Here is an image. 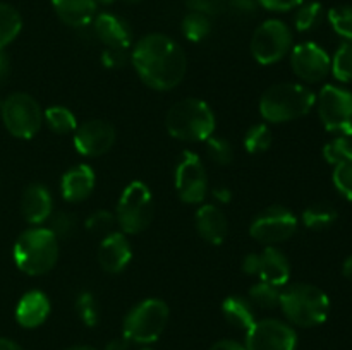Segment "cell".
Listing matches in <instances>:
<instances>
[{"instance_id":"cell-1","label":"cell","mask_w":352,"mask_h":350,"mask_svg":"<svg viewBox=\"0 0 352 350\" xmlns=\"http://www.w3.org/2000/svg\"><path fill=\"white\" fill-rule=\"evenodd\" d=\"M141 81L155 91H168L179 86L188 71V57L170 36L151 33L141 38L131 54Z\"/></svg>"},{"instance_id":"cell-2","label":"cell","mask_w":352,"mask_h":350,"mask_svg":"<svg viewBox=\"0 0 352 350\" xmlns=\"http://www.w3.org/2000/svg\"><path fill=\"white\" fill-rule=\"evenodd\" d=\"M316 103L315 93L299 82H278L260 98V113L267 122L282 124L308 115Z\"/></svg>"},{"instance_id":"cell-3","label":"cell","mask_w":352,"mask_h":350,"mask_svg":"<svg viewBox=\"0 0 352 350\" xmlns=\"http://www.w3.org/2000/svg\"><path fill=\"white\" fill-rule=\"evenodd\" d=\"M278 307L291 325L313 328L329 318L330 299L322 288L311 283H294L282 288Z\"/></svg>"},{"instance_id":"cell-4","label":"cell","mask_w":352,"mask_h":350,"mask_svg":"<svg viewBox=\"0 0 352 350\" xmlns=\"http://www.w3.org/2000/svg\"><path fill=\"white\" fill-rule=\"evenodd\" d=\"M14 263L23 273L40 277L48 273L58 259V239L50 229L33 226L17 237L12 249Z\"/></svg>"},{"instance_id":"cell-5","label":"cell","mask_w":352,"mask_h":350,"mask_svg":"<svg viewBox=\"0 0 352 350\" xmlns=\"http://www.w3.org/2000/svg\"><path fill=\"white\" fill-rule=\"evenodd\" d=\"M215 113L198 98H186L170 106L165 117L168 134L186 143H201L215 132Z\"/></svg>"},{"instance_id":"cell-6","label":"cell","mask_w":352,"mask_h":350,"mask_svg":"<svg viewBox=\"0 0 352 350\" xmlns=\"http://www.w3.org/2000/svg\"><path fill=\"white\" fill-rule=\"evenodd\" d=\"M168 323V305L162 299H144L126 314L122 333L127 340L148 345L160 338Z\"/></svg>"},{"instance_id":"cell-7","label":"cell","mask_w":352,"mask_h":350,"mask_svg":"<svg viewBox=\"0 0 352 350\" xmlns=\"http://www.w3.org/2000/svg\"><path fill=\"white\" fill-rule=\"evenodd\" d=\"M155 215V201L144 182L134 180L126 185L117 205L116 218L124 233H141L150 226Z\"/></svg>"},{"instance_id":"cell-8","label":"cell","mask_w":352,"mask_h":350,"mask_svg":"<svg viewBox=\"0 0 352 350\" xmlns=\"http://www.w3.org/2000/svg\"><path fill=\"white\" fill-rule=\"evenodd\" d=\"M3 126L19 139H31L36 136L43 124V110L40 103L28 93H12L7 96L0 106Z\"/></svg>"},{"instance_id":"cell-9","label":"cell","mask_w":352,"mask_h":350,"mask_svg":"<svg viewBox=\"0 0 352 350\" xmlns=\"http://www.w3.org/2000/svg\"><path fill=\"white\" fill-rule=\"evenodd\" d=\"M292 47V31L284 21L268 19L254 30L251 38V55L261 65L282 60Z\"/></svg>"},{"instance_id":"cell-10","label":"cell","mask_w":352,"mask_h":350,"mask_svg":"<svg viewBox=\"0 0 352 350\" xmlns=\"http://www.w3.org/2000/svg\"><path fill=\"white\" fill-rule=\"evenodd\" d=\"M318 115L327 130L339 136H352V93L340 86L327 84L320 91Z\"/></svg>"},{"instance_id":"cell-11","label":"cell","mask_w":352,"mask_h":350,"mask_svg":"<svg viewBox=\"0 0 352 350\" xmlns=\"http://www.w3.org/2000/svg\"><path fill=\"white\" fill-rule=\"evenodd\" d=\"M298 230V218L289 208L274 205L258 213L250 225V233L254 240L265 246L285 242Z\"/></svg>"},{"instance_id":"cell-12","label":"cell","mask_w":352,"mask_h":350,"mask_svg":"<svg viewBox=\"0 0 352 350\" xmlns=\"http://www.w3.org/2000/svg\"><path fill=\"white\" fill-rule=\"evenodd\" d=\"M175 191L181 201L199 205L208 194V177L203 161L192 151H184L175 167Z\"/></svg>"},{"instance_id":"cell-13","label":"cell","mask_w":352,"mask_h":350,"mask_svg":"<svg viewBox=\"0 0 352 350\" xmlns=\"http://www.w3.org/2000/svg\"><path fill=\"white\" fill-rule=\"evenodd\" d=\"M298 335L280 319H260L246 331V350H296Z\"/></svg>"},{"instance_id":"cell-14","label":"cell","mask_w":352,"mask_h":350,"mask_svg":"<svg viewBox=\"0 0 352 350\" xmlns=\"http://www.w3.org/2000/svg\"><path fill=\"white\" fill-rule=\"evenodd\" d=\"M243 270L248 275H254L261 281L284 287L291 277V264L287 256L275 246H267L263 253L248 254L243 261Z\"/></svg>"},{"instance_id":"cell-15","label":"cell","mask_w":352,"mask_h":350,"mask_svg":"<svg viewBox=\"0 0 352 350\" xmlns=\"http://www.w3.org/2000/svg\"><path fill=\"white\" fill-rule=\"evenodd\" d=\"M291 65L294 74L306 82H320L330 74L332 58L320 45L305 41L292 48Z\"/></svg>"},{"instance_id":"cell-16","label":"cell","mask_w":352,"mask_h":350,"mask_svg":"<svg viewBox=\"0 0 352 350\" xmlns=\"http://www.w3.org/2000/svg\"><path fill=\"white\" fill-rule=\"evenodd\" d=\"M74 148L82 156H102L116 143V129L105 120L93 119L79 124L74 130Z\"/></svg>"},{"instance_id":"cell-17","label":"cell","mask_w":352,"mask_h":350,"mask_svg":"<svg viewBox=\"0 0 352 350\" xmlns=\"http://www.w3.org/2000/svg\"><path fill=\"white\" fill-rule=\"evenodd\" d=\"M93 30L96 38L112 50L127 51L133 45V31L131 26L120 16L113 12L96 14L93 21Z\"/></svg>"},{"instance_id":"cell-18","label":"cell","mask_w":352,"mask_h":350,"mask_svg":"<svg viewBox=\"0 0 352 350\" xmlns=\"http://www.w3.org/2000/svg\"><path fill=\"white\" fill-rule=\"evenodd\" d=\"M133 259V249L124 232H110L100 242L98 263L107 273H120Z\"/></svg>"},{"instance_id":"cell-19","label":"cell","mask_w":352,"mask_h":350,"mask_svg":"<svg viewBox=\"0 0 352 350\" xmlns=\"http://www.w3.org/2000/svg\"><path fill=\"white\" fill-rule=\"evenodd\" d=\"M54 211V198L43 184H31L21 199V213L31 225H41Z\"/></svg>"},{"instance_id":"cell-20","label":"cell","mask_w":352,"mask_h":350,"mask_svg":"<svg viewBox=\"0 0 352 350\" xmlns=\"http://www.w3.org/2000/svg\"><path fill=\"white\" fill-rule=\"evenodd\" d=\"M93 189H95V170L86 163L74 165L62 177V198L69 202L85 201L91 196Z\"/></svg>"},{"instance_id":"cell-21","label":"cell","mask_w":352,"mask_h":350,"mask_svg":"<svg viewBox=\"0 0 352 350\" xmlns=\"http://www.w3.org/2000/svg\"><path fill=\"white\" fill-rule=\"evenodd\" d=\"M196 230L203 240L220 246L229 233V222L219 206L201 205L196 211Z\"/></svg>"},{"instance_id":"cell-22","label":"cell","mask_w":352,"mask_h":350,"mask_svg":"<svg viewBox=\"0 0 352 350\" xmlns=\"http://www.w3.org/2000/svg\"><path fill=\"white\" fill-rule=\"evenodd\" d=\"M52 305L41 290H30L21 297L16 307V321L23 328H38L50 316Z\"/></svg>"},{"instance_id":"cell-23","label":"cell","mask_w":352,"mask_h":350,"mask_svg":"<svg viewBox=\"0 0 352 350\" xmlns=\"http://www.w3.org/2000/svg\"><path fill=\"white\" fill-rule=\"evenodd\" d=\"M55 14L71 27H85L96 17L95 0H52Z\"/></svg>"},{"instance_id":"cell-24","label":"cell","mask_w":352,"mask_h":350,"mask_svg":"<svg viewBox=\"0 0 352 350\" xmlns=\"http://www.w3.org/2000/svg\"><path fill=\"white\" fill-rule=\"evenodd\" d=\"M222 312L229 325H232L237 329H243V331H248L254 325V321H256L251 301L241 297V295L227 297L222 302Z\"/></svg>"},{"instance_id":"cell-25","label":"cell","mask_w":352,"mask_h":350,"mask_svg":"<svg viewBox=\"0 0 352 350\" xmlns=\"http://www.w3.org/2000/svg\"><path fill=\"white\" fill-rule=\"evenodd\" d=\"M23 30V17L10 3L0 2V50L12 43Z\"/></svg>"},{"instance_id":"cell-26","label":"cell","mask_w":352,"mask_h":350,"mask_svg":"<svg viewBox=\"0 0 352 350\" xmlns=\"http://www.w3.org/2000/svg\"><path fill=\"white\" fill-rule=\"evenodd\" d=\"M301 218L305 226H308L309 230H315V232H320V230H325L330 225H333V222L337 220V209L333 206L327 205V202H315V205H309L302 211Z\"/></svg>"},{"instance_id":"cell-27","label":"cell","mask_w":352,"mask_h":350,"mask_svg":"<svg viewBox=\"0 0 352 350\" xmlns=\"http://www.w3.org/2000/svg\"><path fill=\"white\" fill-rule=\"evenodd\" d=\"M43 122L55 134H71L78 129V119L69 108L60 105L50 106L43 112Z\"/></svg>"},{"instance_id":"cell-28","label":"cell","mask_w":352,"mask_h":350,"mask_svg":"<svg viewBox=\"0 0 352 350\" xmlns=\"http://www.w3.org/2000/svg\"><path fill=\"white\" fill-rule=\"evenodd\" d=\"M181 27L182 33H184V36L189 41L198 43V41H203L205 38H208V34L212 33V21H210V16H206V14L191 10L182 19Z\"/></svg>"},{"instance_id":"cell-29","label":"cell","mask_w":352,"mask_h":350,"mask_svg":"<svg viewBox=\"0 0 352 350\" xmlns=\"http://www.w3.org/2000/svg\"><path fill=\"white\" fill-rule=\"evenodd\" d=\"M323 156L330 165L352 163V136H337L323 148Z\"/></svg>"},{"instance_id":"cell-30","label":"cell","mask_w":352,"mask_h":350,"mask_svg":"<svg viewBox=\"0 0 352 350\" xmlns=\"http://www.w3.org/2000/svg\"><path fill=\"white\" fill-rule=\"evenodd\" d=\"M330 72L333 78L340 82H351L352 81V43L351 41H344L339 48H337L336 55L332 58V65H330Z\"/></svg>"},{"instance_id":"cell-31","label":"cell","mask_w":352,"mask_h":350,"mask_svg":"<svg viewBox=\"0 0 352 350\" xmlns=\"http://www.w3.org/2000/svg\"><path fill=\"white\" fill-rule=\"evenodd\" d=\"M280 292L282 287L277 285L267 283V281H258L256 285H253L250 290V301L254 305L263 309H272L278 307V302H280Z\"/></svg>"},{"instance_id":"cell-32","label":"cell","mask_w":352,"mask_h":350,"mask_svg":"<svg viewBox=\"0 0 352 350\" xmlns=\"http://www.w3.org/2000/svg\"><path fill=\"white\" fill-rule=\"evenodd\" d=\"M272 144V132L267 124H254L244 134V148L248 153H265Z\"/></svg>"},{"instance_id":"cell-33","label":"cell","mask_w":352,"mask_h":350,"mask_svg":"<svg viewBox=\"0 0 352 350\" xmlns=\"http://www.w3.org/2000/svg\"><path fill=\"white\" fill-rule=\"evenodd\" d=\"M323 16V7L320 2H305L302 5L298 7V12H296L294 24L296 30L306 33V31H311L313 27H316L322 21Z\"/></svg>"},{"instance_id":"cell-34","label":"cell","mask_w":352,"mask_h":350,"mask_svg":"<svg viewBox=\"0 0 352 350\" xmlns=\"http://www.w3.org/2000/svg\"><path fill=\"white\" fill-rule=\"evenodd\" d=\"M329 21L339 36L352 43V5H339L330 9Z\"/></svg>"},{"instance_id":"cell-35","label":"cell","mask_w":352,"mask_h":350,"mask_svg":"<svg viewBox=\"0 0 352 350\" xmlns=\"http://www.w3.org/2000/svg\"><path fill=\"white\" fill-rule=\"evenodd\" d=\"M76 311H78L79 319L85 323L86 326L93 328L98 325L100 319V309L96 304V299L91 292H81L76 299Z\"/></svg>"},{"instance_id":"cell-36","label":"cell","mask_w":352,"mask_h":350,"mask_svg":"<svg viewBox=\"0 0 352 350\" xmlns=\"http://www.w3.org/2000/svg\"><path fill=\"white\" fill-rule=\"evenodd\" d=\"M116 215L112 211H107V209H98V211L91 213L86 220V230L89 233H95V235H109L110 232L116 226Z\"/></svg>"},{"instance_id":"cell-37","label":"cell","mask_w":352,"mask_h":350,"mask_svg":"<svg viewBox=\"0 0 352 350\" xmlns=\"http://www.w3.org/2000/svg\"><path fill=\"white\" fill-rule=\"evenodd\" d=\"M206 151H208V156L217 165H229L234 160L232 144L227 139H223V137L210 136L206 139Z\"/></svg>"},{"instance_id":"cell-38","label":"cell","mask_w":352,"mask_h":350,"mask_svg":"<svg viewBox=\"0 0 352 350\" xmlns=\"http://www.w3.org/2000/svg\"><path fill=\"white\" fill-rule=\"evenodd\" d=\"M48 220H50V226H48V229L54 232V235L57 237V239H69L71 235H74L78 222H76L72 213L58 211L55 213V215H52Z\"/></svg>"},{"instance_id":"cell-39","label":"cell","mask_w":352,"mask_h":350,"mask_svg":"<svg viewBox=\"0 0 352 350\" xmlns=\"http://www.w3.org/2000/svg\"><path fill=\"white\" fill-rule=\"evenodd\" d=\"M332 180L337 191L352 201V163L333 165Z\"/></svg>"},{"instance_id":"cell-40","label":"cell","mask_w":352,"mask_h":350,"mask_svg":"<svg viewBox=\"0 0 352 350\" xmlns=\"http://www.w3.org/2000/svg\"><path fill=\"white\" fill-rule=\"evenodd\" d=\"M186 5L196 12L215 16L227 9V0H186Z\"/></svg>"},{"instance_id":"cell-41","label":"cell","mask_w":352,"mask_h":350,"mask_svg":"<svg viewBox=\"0 0 352 350\" xmlns=\"http://www.w3.org/2000/svg\"><path fill=\"white\" fill-rule=\"evenodd\" d=\"M305 2H308V0H258V3L263 9L272 10V12H285V10L298 9Z\"/></svg>"},{"instance_id":"cell-42","label":"cell","mask_w":352,"mask_h":350,"mask_svg":"<svg viewBox=\"0 0 352 350\" xmlns=\"http://www.w3.org/2000/svg\"><path fill=\"white\" fill-rule=\"evenodd\" d=\"M127 60V55L124 50H112V48H107L102 54V62L105 67L109 69H117L122 67Z\"/></svg>"},{"instance_id":"cell-43","label":"cell","mask_w":352,"mask_h":350,"mask_svg":"<svg viewBox=\"0 0 352 350\" xmlns=\"http://www.w3.org/2000/svg\"><path fill=\"white\" fill-rule=\"evenodd\" d=\"M258 5H260L258 0H227V7L236 10L237 14H244V16L246 14H253Z\"/></svg>"},{"instance_id":"cell-44","label":"cell","mask_w":352,"mask_h":350,"mask_svg":"<svg viewBox=\"0 0 352 350\" xmlns=\"http://www.w3.org/2000/svg\"><path fill=\"white\" fill-rule=\"evenodd\" d=\"M210 350H246V347L236 340H220V342L213 343Z\"/></svg>"},{"instance_id":"cell-45","label":"cell","mask_w":352,"mask_h":350,"mask_svg":"<svg viewBox=\"0 0 352 350\" xmlns=\"http://www.w3.org/2000/svg\"><path fill=\"white\" fill-rule=\"evenodd\" d=\"M131 349V340H127L126 336H119V338L110 340L105 345V350H129Z\"/></svg>"},{"instance_id":"cell-46","label":"cell","mask_w":352,"mask_h":350,"mask_svg":"<svg viewBox=\"0 0 352 350\" xmlns=\"http://www.w3.org/2000/svg\"><path fill=\"white\" fill-rule=\"evenodd\" d=\"M10 74V60L2 50H0V86L7 81Z\"/></svg>"},{"instance_id":"cell-47","label":"cell","mask_w":352,"mask_h":350,"mask_svg":"<svg viewBox=\"0 0 352 350\" xmlns=\"http://www.w3.org/2000/svg\"><path fill=\"white\" fill-rule=\"evenodd\" d=\"M213 196H215L220 202H229L230 198H232V194H230V191L227 187L215 189V191H213Z\"/></svg>"},{"instance_id":"cell-48","label":"cell","mask_w":352,"mask_h":350,"mask_svg":"<svg viewBox=\"0 0 352 350\" xmlns=\"http://www.w3.org/2000/svg\"><path fill=\"white\" fill-rule=\"evenodd\" d=\"M0 350H23V347L19 343H16L10 338H2L0 336Z\"/></svg>"},{"instance_id":"cell-49","label":"cell","mask_w":352,"mask_h":350,"mask_svg":"<svg viewBox=\"0 0 352 350\" xmlns=\"http://www.w3.org/2000/svg\"><path fill=\"white\" fill-rule=\"evenodd\" d=\"M342 275L347 278V280L352 281V254L344 261L342 264Z\"/></svg>"},{"instance_id":"cell-50","label":"cell","mask_w":352,"mask_h":350,"mask_svg":"<svg viewBox=\"0 0 352 350\" xmlns=\"http://www.w3.org/2000/svg\"><path fill=\"white\" fill-rule=\"evenodd\" d=\"M65 350H96V349H93V347L89 345H74V347H69V349Z\"/></svg>"},{"instance_id":"cell-51","label":"cell","mask_w":352,"mask_h":350,"mask_svg":"<svg viewBox=\"0 0 352 350\" xmlns=\"http://www.w3.org/2000/svg\"><path fill=\"white\" fill-rule=\"evenodd\" d=\"M96 5H110V3H113L116 0H95Z\"/></svg>"},{"instance_id":"cell-52","label":"cell","mask_w":352,"mask_h":350,"mask_svg":"<svg viewBox=\"0 0 352 350\" xmlns=\"http://www.w3.org/2000/svg\"><path fill=\"white\" fill-rule=\"evenodd\" d=\"M124 2H129V3H134V2H141V0H124Z\"/></svg>"},{"instance_id":"cell-53","label":"cell","mask_w":352,"mask_h":350,"mask_svg":"<svg viewBox=\"0 0 352 350\" xmlns=\"http://www.w3.org/2000/svg\"><path fill=\"white\" fill-rule=\"evenodd\" d=\"M140 350H153V349H150V347H143V349H140Z\"/></svg>"},{"instance_id":"cell-54","label":"cell","mask_w":352,"mask_h":350,"mask_svg":"<svg viewBox=\"0 0 352 350\" xmlns=\"http://www.w3.org/2000/svg\"><path fill=\"white\" fill-rule=\"evenodd\" d=\"M2 102H3V100H0V106H2Z\"/></svg>"}]
</instances>
